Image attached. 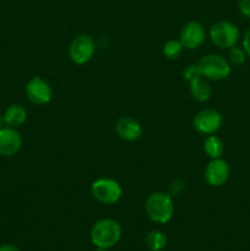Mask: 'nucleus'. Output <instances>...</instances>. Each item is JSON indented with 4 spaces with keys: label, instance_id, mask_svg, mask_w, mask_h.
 I'll return each mask as SVG.
<instances>
[{
    "label": "nucleus",
    "instance_id": "f257e3e1",
    "mask_svg": "<svg viewBox=\"0 0 250 251\" xmlns=\"http://www.w3.org/2000/svg\"><path fill=\"white\" fill-rule=\"evenodd\" d=\"M145 212L152 222L166 225L174 215L173 199L168 193L156 191L149 195L145 202Z\"/></svg>",
    "mask_w": 250,
    "mask_h": 251
},
{
    "label": "nucleus",
    "instance_id": "f03ea898",
    "mask_svg": "<svg viewBox=\"0 0 250 251\" xmlns=\"http://www.w3.org/2000/svg\"><path fill=\"white\" fill-rule=\"evenodd\" d=\"M91 242L96 248L110 249L122 238V227L112 218H103L97 221L91 229Z\"/></svg>",
    "mask_w": 250,
    "mask_h": 251
},
{
    "label": "nucleus",
    "instance_id": "7ed1b4c3",
    "mask_svg": "<svg viewBox=\"0 0 250 251\" xmlns=\"http://www.w3.org/2000/svg\"><path fill=\"white\" fill-rule=\"evenodd\" d=\"M198 66L201 75L212 81L225 80L232 71V66L228 59L223 58L220 54H207L200 59Z\"/></svg>",
    "mask_w": 250,
    "mask_h": 251
},
{
    "label": "nucleus",
    "instance_id": "20e7f679",
    "mask_svg": "<svg viewBox=\"0 0 250 251\" xmlns=\"http://www.w3.org/2000/svg\"><path fill=\"white\" fill-rule=\"evenodd\" d=\"M208 37L217 48L229 49L237 46L239 42L240 31L237 25L233 22L218 21L211 26Z\"/></svg>",
    "mask_w": 250,
    "mask_h": 251
},
{
    "label": "nucleus",
    "instance_id": "39448f33",
    "mask_svg": "<svg viewBox=\"0 0 250 251\" xmlns=\"http://www.w3.org/2000/svg\"><path fill=\"white\" fill-rule=\"evenodd\" d=\"M93 198L103 205H115L123 196V188L115 179L98 178L91 185Z\"/></svg>",
    "mask_w": 250,
    "mask_h": 251
},
{
    "label": "nucleus",
    "instance_id": "423d86ee",
    "mask_svg": "<svg viewBox=\"0 0 250 251\" xmlns=\"http://www.w3.org/2000/svg\"><path fill=\"white\" fill-rule=\"evenodd\" d=\"M96 53V42L90 34H78L69 46V56L77 65H83L93 58Z\"/></svg>",
    "mask_w": 250,
    "mask_h": 251
},
{
    "label": "nucleus",
    "instance_id": "0eeeda50",
    "mask_svg": "<svg viewBox=\"0 0 250 251\" xmlns=\"http://www.w3.org/2000/svg\"><path fill=\"white\" fill-rule=\"evenodd\" d=\"M223 124L222 115L220 112L211 108L200 110L194 117L193 126L199 134L202 135H213L221 129Z\"/></svg>",
    "mask_w": 250,
    "mask_h": 251
},
{
    "label": "nucleus",
    "instance_id": "6e6552de",
    "mask_svg": "<svg viewBox=\"0 0 250 251\" xmlns=\"http://www.w3.org/2000/svg\"><path fill=\"white\" fill-rule=\"evenodd\" d=\"M25 92L27 100L36 105L48 104L53 97V90L50 85L39 76H34L26 83Z\"/></svg>",
    "mask_w": 250,
    "mask_h": 251
},
{
    "label": "nucleus",
    "instance_id": "1a4fd4ad",
    "mask_svg": "<svg viewBox=\"0 0 250 251\" xmlns=\"http://www.w3.org/2000/svg\"><path fill=\"white\" fill-rule=\"evenodd\" d=\"M230 176V168L227 161L222 158H213L206 164L203 171V178L206 183L212 188H220L228 181Z\"/></svg>",
    "mask_w": 250,
    "mask_h": 251
},
{
    "label": "nucleus",
    "instance_id": "9d476101",
    "mask_svg": "<svg viewBox=\"0 0 250 251\" xmlns=\"http://www.w3.org/2000/svg\"><path fill=\"white\" fill-rule=\"evenodd\" d=\"M206 38V32L202 25L198 21H190L180 31V38L185 49H198Z\"/></svg>",
    "mask_w": 250,
    "mask_h": 251
},
{
    "label": "nucleus",
    "instance_id": "9b49d317",
    "mask_svg": "<svg viewBox=\"0 0 250 251\" xmlns=\"http://www.w3.org/2000/svg\"><path fill=\"white\" fill-rule=\"evenodd\" d=\"M22 147L21 135L15 127L4 126L0 129V156L14 157Z\"/></svg>",
    "mask_w": 250,
    "mask_h": 251
},
{
    "label": "nucleus",
    "instance_id": "f8f14e48",
    "mask_svg": "<svg viewBox=\"0 0 250 251\" xmlns=\"http://www.w3.org/2000/svg\"><path fill=\"white\" fill-rule=\"evenodd\" d=\"M115 132L120 139L125 141H136L142 136L144 129L139 120L124 115V117H120L115 123Z\"/></svg>",
    "mask_w": 250,
    "mask_h": 251
},
{
    "label": "nucleus",
    "instance_id": "ddd939ff",
    "mask_svg": "<svg viewBox=\"0 0 250 251\" xmlns=\"http://www.w3.org/2000/svg\"><path fill=\"white\" fill-rule=\"evenodd\" d=\"M189 92H190V96L193 100H195L196 102L203 103L207 102L211 98L212 87H211L207 78H205L201 75L189 82Z\"/></svg>",
    "mask_w": 250,
    "mask_h": 251
},
{
    "label": "nucleus",
    "instance_id": "4468645a",
    "mask_svg": "<svg viewBox=\"0 0 250 251\" xmlns=\"http://www.w3.org/2000/svg\"><path fill=\"white\" fill-rule=\"evenodd\" d=\"M2 117H4V123L6 126L17 129L26 123L27 110L24 105L14 103L5 109Z\"/></svg>",
    "mask_w": 250,
    "mask_h": 251
},
{
    "label": "nucleus",
    "instance_id": "2eb2a0df",
    "mask_svg": "<svg viewBox=\"0 0 250 251\" xmlns=\"http://www.w3.org/2000/svg\"><path fill=\"white\" fill-rule=\"evenodd\" d=\"M203 151L211 159L221 158L225 152V144H223L222 139L216 136L215 134L207 135L203 141Z\"/></svg>",
    "mask_w": 250,
    "mask_h": 251
},
{
    "label": "nucleus",
    "instance_id": "dca6fc26",
    "mask_svg": "<svg viewBox=\"0 0 250 251\" xmlns=\"http://www.w3.org/2000/svg\"><path fill=\"white\" fill-rule=\"evenodd\" d=\"M145 242H146V245L150 251H162L167 247L168 240H167L166 234L163 232L154 229L147 233Z\"/></svg>",
    "mask_w": 250,
    "mask_h": 251
},
{
    "label": "nucleus",
    "instance_id": "f3484780",
    "mask_svg": "<svg viewBox=\"0 0 250 251\" xmlns=\"http://www.w3.org/2000/svg\"><path fill=\"white\" fill-rule=\"evenodd\" d=\"M183 44L179 39H169L163 46V54L167 59H178L183 53Z\"/></svg>",
    "mask_w": 250,
    "mask_h": 251
},
{
    "label": "nucleus",
    "instance_id": "a211bd4d",
    "mask_svg": "<svg viewBox=\"0 0 250 251\" xmlns=\"http://www.w3.org/2000/svg\"><path fill=\"white\" fill-rule=\"evenodd\" d=\"M248 55L245 53V50L240 47L235 46L232 47V48L228 49V61H229L230 65L240 66L245 63Z\"/></svg>",
    "mask_w": 250,
    "mask_h": 251
},
{
    "label": "nucleus",
    "instance_id": "6ab92c4d",
    "mask_svg": "<svg viewBox=\"0 0 250 251\" xmlns=\"http://www.w3.org/2000/svg\"><path fill=\"white\" fill-rule=\"evenodd\" d=\"M198 76H201V73L200 70H199L198 64H190V65H188L183 70V77L185 78L188 82H190L191 80L196 78Z\"/></svg>",
    "mask_w": 250,
    "mask_h": 251
},
{
    "label": "nucleus",
    "instance_id": "aec40b11",
    "mask_svg": "<svg viewBox=\"0 0 250 251\" xmlns=\"http://www.w3.org/2000/svg\"><path fill=\"white\" fill-rule=\"evenodd\" d=\"M238 10L243 16L250 19V0H239L238 1Z\"/></svg>",
    "mask_w": 250,
    "mask_h": 251
},
{
    "label": "nucleus",
    "instance_id": "412c9836",
    "mask_svg": "<svg viewBox=\"0 0 250 251\" xmlns=\"http://www.w3.org/2000/svg\"><path fill=\"white\" fill-rule=\"evenodd\" d=\"M243 49L250 58V27L245 31L244 36H243Z\"/></svg>",
    "mask_w": 250,
    "mask_h": 251
},
{
    "label": "nucleus",
    "instance_id": "4be33fe9",
    "mask_svg": "<svg viewBox=\"0 0 250 251\" xmlns=\"http://www.w3.org/2000/svg\"><path fill=\"white\" fill-rule=\"evenodd\" d=\"M0 251H20L14 244H2L0 245Z\"/></svg>",
    "mask_w": 250,
    "mask_h": 251
},
{
    "label": "nucleus",
    "instance_id": "5701e85b",
    "mask_svg": "<svg viewBox=\"0 0 250 251\" xmlns=\"http://www.w3.org/2000/svg\"><path fill=\"white\" fill-rule=\"evenodd\" d=\"M4 117H2V114H0V129H1V127H4Z\"/></svg>",
    "mask_w": 250,
    "mask_h": 251
},
{
    "label": "nucleus",
    "instance_id": "b1692460",
    "mask_svg": "<svg viewBox=\"0 0 250 251\" xmlns=\"http://www.w3.org/2000/svg\"><path fill=\"white\" fill-rule=\"evenodd\" d=\"M95 251H108L107 249H100V248H97Z\"/></svg>",
    "mask_w": 250,
    "mask_h": 251
}]
</instances>
